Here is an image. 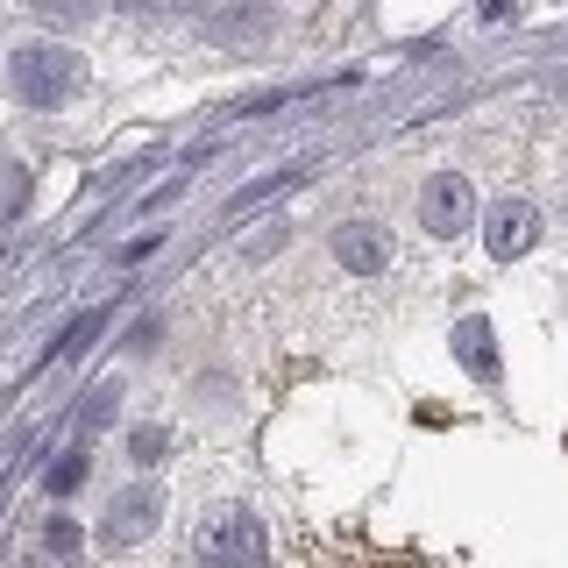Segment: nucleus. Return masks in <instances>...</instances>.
<instances>
[{
    "instance_id": "f257e3e1",
    "label": "nucleus",
    "mask_w": 568,
    "mask_h": 568,
    "mask_svg": "<svg viewBox=\"0 0 568 568\" xmlns=\"http://www.w3.org/2000/svg\"><path fill=\"white\" fill-rule=\"evenodd\" d=\"M263 561H271V540H263L256 511L227 505L200 526V568H263Z\"/></svg>"
},
{
    "instance_id": "f03ea898",
    "label": "nucleus",
    "mask_w": 568,
    "mask_h": 568,
    "mask_svg": "<svg viewBox=\"0 0 568 568\" xmlns=\"http://www.w3.org/2000/svg\"><path fill=\"white\" fill-rule=\"evenodd\" d=\"M8 79L29 106H58L71 85H79V58H71L64 43H22L8 58Z\"/></svg>"
},
{
    "instance_id": "7ed1b4c3",
    "label": "nucleus",
    "mask_w": 568,
    "mask_h": 568,
    "mask_svg": "<svg viewBox=\"0 0 568 568\" xmlns=\"http://www.w3.org/2000/svg\"><path fill=\"white\" fill-rule=\"evenodd\" d=\"M469 221H476V192H469V178H462V171L426 178V192H419V227H426V235H462Z\"/></svg>"
},
{
    "instance_id": "20e7f679",
    "label": "nucleus",
    "mask_w": 568,
    "mask_h": 568,
    "mask_svg": "<svg viewBox=\"0 0 568 568\" xmlns=\"http://www.w3.org/2000/svg\"><path fill=\"white\" fill-rule=\"evenodd\" d=\"M156 511H164V497H156L150 484L121 490L114 505H106V519H100V540H106V547H135V540H150V532H156Z\"/></svg>"
},
{
    "instance_id": "39448f33",
    "label": "nucleus",
    "mask_w": 568,
    "mask_h": 568,
    "mask_svg": "<svg viewBox=\"0 0 568 568\" xmlns=\"http://www.w3.org/2000/svg\"><path fill=\"white\" fill-rule=\"evenodd\" d=\"M484 242H490V256H526L532 242H540V213H532V200H497L490 206V221H484Z\"/></svg>"
},
{
    "instance_id": "423d86ee",
    "label": "nucleus",
    "mask_w": 568,
    "mask_h": 568,
    "mask_svg": "<svg viewBox=\"0 0 568 568\" xmlns=\"http://www.w3.org/2000/svg\"><path fill=\"white\" fill-rule=\"evenodd\" d=\"M334 263L355 277H377L384 263H390V242H384V227H369V221H348V227H334Z\"/></svg>"
},
{
    "instance_id": "0eeeda50",
    "label": "nucleus",
    "mask_w": 568,
    "mask_h": 568,
    "mask_svg": "<svg viewBox=\"0 0 568 568\" xmlns=\"http://www.w3.org/2000/svg\"><path fill=\"white\" fill-rule=\"evenodd\" d=\"M455 355H462V363H469V377H497L490 320H462V327H455Z\"/></svg>"
},
{
    "instance_id": "6e6552de",
    "label": "nucleus",
    "mask_w": 568,
    "mask_h": 568,
    "mask_svg": "<svg viewBox=\"0 0 568 568\" xmlns=\"http://www.w3.org/2000/svg\"><path fill=\"white\" fill-rule=\"evenodd\" d=\"M100 327H106V313H100V306H93V313H79V320H71V327L58 334V355H64V363H71V355H85Z\"/></svg>"
},
{
    "instance_id": "1a4fd4ad",
    "label": "nucleus",
    "mask_w": 568,
    "mask_h": 568,
    "mask_svg": "<svg viewBox=\"0 0 568 568\" xmlns=\"http://www.w3.org/2000/svg\"><path fill=\"white\" fill-rule=\"evenodd\" d=\"M271 29V14H213L206 36H221V43H235V36H263Z\"/></svg>"
},
{
    "instance_id": "9d476101",
    "label": "nucleus",
    "mask_w": 568,
    "mask_h": 568,
    "mask_svg": "<svg viewBox=\"0 0 568 568\" xmlns=\"http://www.w3.org/2000/svg\"><path fill=\"white\" fill-rule=\"evenodd\" d=\"M43 484H50V497H64V490H79V484H85V455H64V462H58V469H50V476H43Z\"/></svg>"
},
{
    "instance_id": "9b49d317",
    "label": "nucleus",
    "mask_w": 568,
    "mask_h": 568,
    "mask_svg": "<svg viewBox=\"0 0 568 568\" xmlns=\"http://www.w3.org/2000/svg\"><path fill=\"white\" fill-rule=\"evenodd\" d=\"M129 448H135V462H164V426H142Z\"/></svg>"
},
{
    "instance_id": "f8f14e48",
    "label": "nucleus",
    "mask_w": 568,
    "mask_h": 568,
    "mask_svg": "<svg viewBox=\"0 0 568 568\" xmlns=\"http://www.w3.org/2000/svg\"><path fill=\"white\" fill-rule=\"evenodd\" d=\"M50 547L71 555V547H79V526H71V519H50Z\"/></svg>"
}]
</instances>
